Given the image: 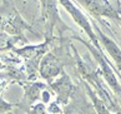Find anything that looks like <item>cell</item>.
<instances>
[{
  "instance_id": "1",
  "label": "cell",
  "mask_w": 121,
  "mask_h": 114,
  "mask_svg": "<svg viewBox=\"0 0 121 114\" xmlns=\"http://www.w3.org/2000/svg\"><path fill=\"white\" fill-rule=\"evenodd\" d=\"M41 73L44 76H54L59 73V64H57V60L52 55L46 57V59L43 63L41 66Z\"/></svg>"
},
{
  "instance_id": "2",
  "label": "cell",
  "mask_w": 121,
  "mask_h": 114,
  "mask_svg": "<svg viewBox=\"0 0 121 114\" xmlns=\"http://www.w3.org/2000/svg\"><path fill=\"white\" fill-rule=\"evenodd\" d=\"M54 89L59 93L61 99H66L68 95L70 94L71 84H70V81L68 80V78H62V79H60L59 81H57V83L54 84Z\"/></svg>"
},
{
  "instance_id": "3",
  "label": "cell",
  "mask_w": 121,
  "mask_h": 114,
  "mask_svg": "<svg viewBox=\"0 0 121 114\" xmlns=\"http://www.w3.org/2000/svg\"><path fill=\"white\" fill-rule=\"evenodd\" d=\"M102 39H104V42H105V45L107 47V50H109V53L115 58V60L116 62H119L120 64H121V52L117 49V47L112 43V42H110L109 39H106L105 36H102Z\"/></svg>"
},
{
  "instance_id": "4",
  "label": "cell",
  "mask_w": 121,
  "mask_h": 114,
  "mask_svg": "<svg viewBox=\"0 0 121 114\" xmlns=\"http://www.w3.org/2000/svg\"><path fill=\"white\" fill-rule=\"evenodd\" d=\"M68 114H71V113H68Z\"/></svg>"
}]
</instances>
